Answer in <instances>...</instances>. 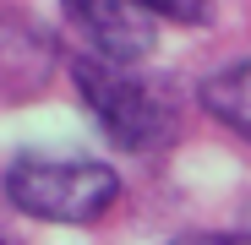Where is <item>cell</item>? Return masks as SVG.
<instances>
[{"label":"cell","instance_id":"5","mask_svg":"<svg viewBox=\"0 0 251 245\" xmlns=\"http://www.w3.org/2000/svg\"><path fill=\"white\" fill-rule=\"evenodd\" d=\"M148 17H164V22H207L213 0H137Z\"/></svg>","mask_w":251,"mask_h":245},{"label":"cell","instance_id":"4","mask_svg":"<svg viewBox=\"0 0 251 245\" xmlns=\"http://www.w3.org/2000/svg\"><path fill=\"white\" fill-rule=\"evenodd\" d=\"M197 98H202V109L213 114L219 126H229L240 142H251V55L207 71L202 88H197Z\"/></svg>","mask_w":251,"mask_h":245},{"label":"cell","instance_id":"3","mask_svg":"<svg viewBox=\"0 0 251 245\" xmlns=\"http://www.w3.org/2000/svg\"><path fill=\"white\" fill-rule=\"evenodd\" d=\"M66 22L88 38V49L115 66H137L153 55V17L137 0H60Z\"/></svg>","mask_w":251,"mask_h":245},{"label":"cell","instance_id":"2","mask_svg":"<svg viewBox=\"0 0 251 245\" xmlns=\"http://www.w3.org/2000/svg\"><path fill=\"white\" fill-rule=\"evenodd\" d=\"M11 207L44 223H93L115 207L120 175L99 158H66V153H22L6 169Z\"/></svg>","mask_w":251,"mask_h":245},{"label":"cell","instance_id":"7","mask_svg":"<svg viewBox=\"0 0 251 245\" xmlns=\"http://www.w3.org/2000/svg\"><path fill=\"white\" fill-rule=\"evenodd\" d=\"M246 223H251V201H246Z\"/></svg>","mask_w":251,"mask_h":245},{"label":"cell","instance_id":"1","mask_svg":"<svg viewBox=\"0 0 251 245\" xmlns=\"http://www.w3.org/2000/svg\"><path fill=\"white\" fill-rule=\"evenodd\" d=\"M71 82H76V98L88 104V114L99 120V131L115 147H126V153L164 147V142L175 136V126H180L175 93L164 88L158 76H137L131 66L82 55L71 66Z\"/></svg>","mask_w":251,"mask_h":245},{"label":"cell","instance_id":"6","mask_svg":"<svg viewBox=\"0 0 251 245\" xmlns=\"http://www.w3.org/2000/svg\"><path fill=\"white\" fill-rule=\"evenodd\" d=\"M175 245H251V229L246 234H213V229H202V234H180Z\"/></svg>","mask_w":251,"mask_h":245}]
</instances>
